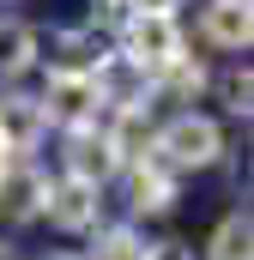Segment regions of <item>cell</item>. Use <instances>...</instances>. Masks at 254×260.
Here are the masks:
<instances>
[{
	"label": "cell",
	"mask_w": 254,
	"mask_h": 260,
	"mask_svg": "<svg viewBox=\"0 0 254 260\" xmlns=\"http://www.w3.org/2000/svg\"><path fill=\"white\" fill-rule=\"evenodd\" d=\"M55 260H73V254H55Z\"/></svg>",
	"instance_id": "ffe728a7"
},
{
	"label": "cell",
	"mask_w": 254,
	"mask_h": 260,
	"mask_svg": "<svg viewBox=\"0 0 254 260\" xmlns=\"http://www.w3.org/2000/svg\"><path fill=\"white\" fill-rule=\"evenodd\" d=\"M127 55L139 73H164L170 61H182L188 49H182V30H176V18H151V12H127V30H121Z\"/></svg>",
	"instance_id": "7a4b0ae2"
},
{
	"label": "cell",
	"mask_w": 254,
	"mask_h": 260,
	"mask_svg": "<svg viewBox=\"0 0 254 260\" xmlns=\"http://www.w3.org/2000/svg\"><path fill=\"white\" fill-rule=\"evenodd\" d=\"M43 103L37 97H0V145H6V157H18V151H30L37 139H43Z\"/></svg>",
	"instance_id": "52a82bcc"
},
{
	"label": "cell",
	"mask_w": 254,
	"mask_h": 260,
	"mask_svg": "<svg viewBox=\"0 0 254 260\" xmlns=\"http://www.w3.org/2000/svg\"><path fill=\"white\" fill-rule=\"evenodd\" d=\"M170 206H176V170L145 151L133 170V212H170Z\"/></svg>",
	"instance_id": "ba28073f"
},
{
	"label": "cell",
	"mask_w": 254,
	"mask_h": 260,
	"mask_svg": "<svg viewBox=\"0 0 254 260\" xmlns=\"http://www.w3.org/2000/svg\"><path fill=\"white\" fill-rule=\"evenodd\" d=\"M115 170H121V157L109 151L103 127H79L73 139H67V176H73V182H85V188H103Z\"/></svg>",
	"instance_id": "277c9868"
},
{
	"label": "cell",
	"mask_w": 254,
	"mask_h": 260,
	"mask_svg": "<svg viewBox=\"0 0 254 260\" xmlns=\"http://www.w3.org/2000/svg\"><path fill=\"white\" fill-rule=\"evenodd\" d=\"M145 260H188L182 242H157V248H145Z\"/></svg>",
	"instance_id": "e0dca14e"
},
{
	"label": "cell",
	"mask_w": 254,
	"mask_h": 260,
	"mask_svg": "<svg viewBox=\"0 0 254 260\" xmlns=\"http://www.w3.org/2000/svg\"><path fill=\"white\" fill-rule=\"evenodd\" d=\"M43 103V121H61V127H97V109L109 103L103 79H49V91L37 97Z\"/></svg>",
	"instance_id": "3957f363"
},
{
	"label": "cell",
	"mask_w": 254,
	"mask_h": 260,
	"mask_svg": "<svg viewBox=\"0 0 254 260\" xmlns=\"http://www.w3.org/2000/svg\"><path fill=\"white\" fill-rule=\"evenodd\" d=\"M30 61H37V30L18 24V18H0V73L12 79V73H24Z\"/></svg>",
	"instance_id": "8fae6325"
},
{
	"label": "cell",
	"mask_w": 254,
	"mask_h": 260,
	"mask_svg": "<svg viewBox=\"0 0 254 260\" xmlns=\"http://www.w3.org/2000/svg\"><path fill=\"white\" fill-rule=\"evenodd\" d=\"M103 139H109V151L115 157H145V145H151V115H145V103H121L115 109V121L103 127Z\"/></svg>",
	"instance_id": "30bf717a"
},
{
	"label": "cell",
	"mask_w": 254,
	"mask_h": 260,
	"mask_svg": "<svg viewBox=\"0 0 254 260\" xmlns=\"http://www.w3.org/2000/svg\"><path fill=\"white\" fill-rule=\"evenodd\" d=\"M43 194H49V182H43L30 164H18V157L0 164V218H6V224L37 218V212H43Z\"/></svg>",
	"instance_id": "5b68a950"
},
{
	"label": "cell",
	"mask_w": 254,
	"mask_h": 260,
	"mask_svg": "<svg viewBox=\"0 0 254 260\" xmlns=\"http://www.w3.org/2000/svg\"><path fill=\"white\" fill-rule=\"evenodd\" d=\"M127 6H133V12H151V18H176L182 0H127Z\"/></svg>",
	"instance_id": "2e32d148"
},
{
	"label": "cell",
	"mask_w": 254,
	"mask_h": 260,
	"mask_svg": "<svg viewBox=\"0 0 254 260\" xmlns=\"http://www.w3.org/2000/svg\"><path fill=\"white\" fill-rule=\"evenodd\" d=\"M206 37H212L218 49H248V37H254L248 0H212V6H206Z\"/></svg>",
	"instance_id": "9c48e42d"
},
{
	"label": "cell",
	"mask_w": 254,
	"mask_h": 260,
	"mask_svg": "<svg viewBox=\"0 0 254 260\" xmlns=\"http://www.w3.org/2000/svg\"><path fill=\"white\" fill-rule=\"evenodd\" d=\"M97 260H145V242H139L127 224H115V230L97 236Z\"/></svg>",
	"instance_id": "4fadbf2b"
},
{
	"label": "cell",
	"mask_w": 254,
	"mask_h": 260,
	"mask_svg": "<svg viewBox=\"0 0 254 260\" xmlns=\"http://www.w3.org/2000/svg\"><path fill=\"white\" fill-rule=\"evenodd\" d=\"M0 260H12V254H6V248H0Z\"/></svg>",
	"instance_id": "d6986e66"
},
{
	"label": "cell",
	"mask_w": 254,
	"mask_h": 260,
	"mask_svg": "<svg viewBox=\"0 0 254 260\" xmlns=\"http://www.w3.org/2000/svg\"><path fill=\"white\" fill-rule=\"evenodd\" d=\"M218 151H224V133L206 115H176L164 133H151V157L170 170H206V164H218Z\"/></svg>",
	"instance_id": "6da1fadb"
},
{
	"label": "cell",
	"mask_w": 254,
	"mask_h": 260,
	"mask_svg": "<svg viewBox=\"0 0 254 260\" xmlns=\"http://www.w3.org/2000/svg\"><path fill=\"white\" fill-rule=\"evenodd\" d=\"M212 260H254V224H248V212H230V218L212 230Z\"/></svg>",
	"instance_id": "7c38bea8"
},
{
	"label": "cell",
	"mask_w": 254,
	"mask_h": 260,
	"mask_svg": "<svg viewBox=\"0 0 254 260\" xmlns=\"http://www.w3.org/2000/svg\"><path fill=\"white\" fill-rule=\"evenodd\" d=\"M157 85H170L176 97H194V91L206 85V67H200V61H188V55H182V61H170V67H164V73H157Z\"/></svg>",
	"instance_id": "5bb4252c"
},
{
	"label": "cell",
	"mask_w": 254,
	"mask_h": 260,
	"mask_svg": "<svg viewBox=\"0 0 254 260\" xmlns=\"http://www.w3.org/2000/svg\"><path fill=\"white\" fill-rule=\"evenodd\" d=\"M0 164H6V145H0Z\"/></svg>",
	"instance_id": "ac0fdd59"
},
{
	"label": "cell",
	"mask_w": 254,
	"mask_h": 260,
	"mask_svg": "<svg viewBox=\"0 0 254 260\" xmlns=\"http://www.w3.org/2000/svg\"><path fill=\"white\" fill-rule=\"evenodd\" d=\"M97 188H85V182H73V176H61V182H49V194H43V212H49V224L55 230H91L97 224Z\"/></svg>",
	"instance_id": "8992f818"
},
{
	"label": "cell",
	"mask_w": 254,
	"mask_h": 260,
	"mask_svg": "<svg viewBox=\"0 0 254 260\" xmlns=\"http://www.w3.org/2000/svg\"><path fill=\"white\" fill-rule=\"evenodd\" d=\"M218 91H224V109H230V115H248V97H254L248 67H230V73L218 79Z\"/></svg>",
	"instance_id": "9a60e30c"
}]
</instances>
